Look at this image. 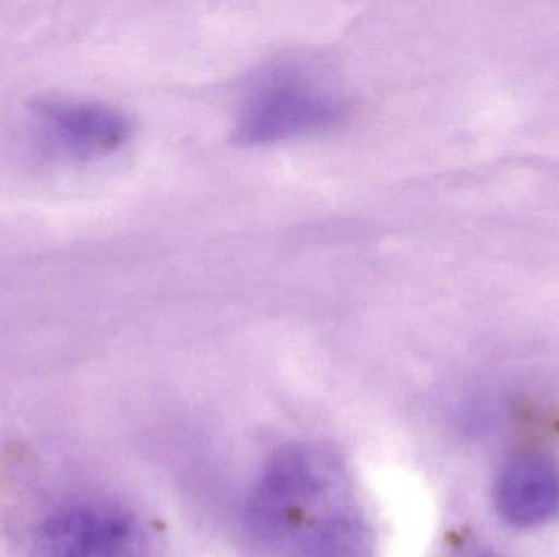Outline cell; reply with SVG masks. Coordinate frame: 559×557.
I'll return each instance as SVG.
<instances>
[{"label": "cell", "mask_w": 559, "mask_h": 557, "mask_svg": "<svg viewBox=\"0 0 559 557\" xmlns=\"http://www.w3.org/2000/svg\"><path fill=\"white\" fill-rule=\"evenodd\" d=\"M496 512L506 525L534 530L559 517V463L544 451L512 455L496 474Z\"/></svg>", "instance_id": "5b68a950"}, {"label": "cell", "mask_w": 559, "mask_h": 557, "mask_svg": "<svg viewBox=\"0 0 559 557\" xmlns=\"http://www.w3.org/2000/svg\"><path fill=\"white\" fill-rule=\"evenodd\" d=\"M36 557H150L143 523L121 507L79 502L46 517L36 532Z\"/></svg>", "instance_id": "277c9868"}, {"label": "cell", "mask_w": 559, "mask_h": 557, "mask_svg": "<svg viewBox=\"0 0 559 557\" xmlns=\"http://www.w3.org/2000/svg\"><path fill=\"white\" fill-rule=\"evenodd\" d=\"M463 557H499V556H496L495 553H489V552H475V553H469V555H466Z\"/></svg>", "instance_id": "8992f818"}, {"label": "cell", "mask_w": 559, "mask_h": 557, "mask_svg": "<svg viewBox=\"0 0 559 557\" xmlns=\"http://www.w3.org/2000/svg\"><path fill=\"white\" fill-rule=\"evenodd\" d=\"M33 136L43 153L64 162L107 159L128 146L133 120L114 105L75 98H45L29 111Z\"/></svg>", "instance_id": "3957f363"}, {"label": "cell", "mask_w": 559, "mask_h": 557, "mask_svg": "<svg viewBox=\"0 0 559 557\" xmlns=\"http://www.w3.org/2000/svg\"><path fill=\"white\" fill-rule=\"evenodd\" d=\"M345 114L344 100L324 84L296 72H278L249 92L236 134L246 144L278 143L332 130Z\"/></svg>", "instance_id": "7a4b0ae2"}, {"label": "cell", "mask_w": 559, "mask_h": 557, "mask_svg": "<svg viewBox=\"0 0 559 557\" xmlns=\"http://www.w3.org/2000/svg\"><path fill=\"white\" fill-rule=\"evenodd\" d=\"M246 520L274 557H373L377 533L344 461L316 444L275 451L249 491Z\"/></svg>", "instance_id": "6da1fadb"}]
</instances>
